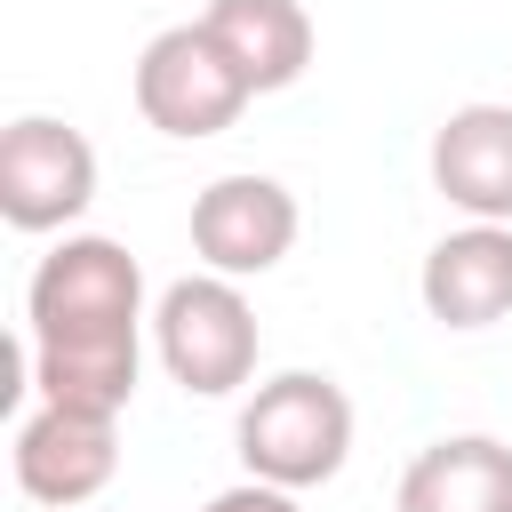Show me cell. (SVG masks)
<instances>
[{"label": "cell", "mask_w": 512, "mask_h": 512, "mask_svg": "<svg viewBox=\"0 0 512 512\" xmlns=\"http://www.w3.org/2000/svg\"><path fill=\"white\" fill-rule=\"evenodd\" d=\"M152 352H160L168 384H184L192 400H224L256 376V352H264L256 304L224 272H184L152 304Z\"/></svg>", "instance_id": "3"}, {"label": "cell", "mask_w": 512, "mask_h": 512, "mask_svg": "<svg viewBox=\"0 0 512 512\" xmlns=\"http://www.w3.org/2000/svg\"><path fill=\"white\" fill-rule=\"evenodd\" d=\"M136 112H144V128H160V136H176V144H200V136H224L256 96H248V80L232 72V56L208 40V24L192 16V24H168V32H152L144 40V56H136Z\"/></svg>", "instance_id": "4"}, {"label": "cell", "mask_w": 512, "mask_h": 512, "mask_svg": "<svg viewBox=\"0 0 512 512\" xmlns=\"http://www.w3.org/2000/svg\"><path fill=\"white\" fill-rule=\"evenodd\" d=\"M416 296L440 328H496L512 312V224H456L432 240Z\"/></svg>", "instance_id": "9"}, {"label": "cell", "mask_w": 512, "mask_h": 512, "mask_svg": "<svg viewBox=\"0 0 512 512\" xmlns=\"http://www.w3.org/2000/svg\"><path fill=\"white\" fill-rule=\"evenodd\" d=\"M296 224H304L296 192L280 176H256V168L216 176V184L192 192V256H200V272H224V280L272 272L296 248Z\"/></svg>", "instance_id": "6"}, {"label": "cell", "mask_w": 512, "mask_h": 512, "mask_svg": "<svg viewBox=\"0 0 512 512\" xmlns=\"http://www.w3.org/2000/svg\"><path fill=\"white\" fill-rule=\"evenodd\" d=\"M432 192L464 224H512V104H456L432 136Z\"/></svg>", "instance_id": "8"}, {"label": "cell", "mask_w": 512, "mask_h": 512, "mask_svg": "<svg viewBox=\"0 0 512 512\" xmlns=\"http://www.w3.org/2000/svg\"><path fill=\"white\" fill-rule=\"evenodd\" d=\"M200 512H304L288 488H272V480H240V488H216Z\"/></svg>", "instance_id": "12"}, {"label": "cell", "mask_w": 512, "mask_h": 512, "mask_svg": "<svg viewBox=\"0 0 512 512\" xmlns=\"http://www.w3.org/2000/svg\"><path fill=\"white\" fill-rule=\"evenodd\" d=\"M144 264L104 232H64L24 288V360L48 408L120 416L144 368Z\"/></svg>", "instance_id": "1"}, {"label": "cell", "mask_w": 512, "mask_h": 512, "mask_svg": "<svg viewBox=\"0 0 512 512\" xmlns=\"http://www.w3.org/2000/svg\"><path fill=\"white\" fill-rule=\"evenodd\" d=\"M200 24L232 56V72L248 80V96H280L312 64V16H304V0H208Z\"/></svg>", "instance_id": "10"}, {"label": "cell", "mask_w": 512, "mask_h": 512, "mask_svg": "<svg viewBox=\"0 0 512 512\" xmlns=\"http://www.w3.org/2000/svg\"><path fill=\"white\" fill-rule=\"evenodd\" d=\"M400 512H512V448L496 432H448L408 456Z\"/></svg>", "instance_id": "11"}, {"label": "cell", "mask_w": 512, "mask_h": 512, "mask_svg": "<svg viewBox=\"0 0 512 512\" xmlns=\"http://www.w3.org/2000/svg\"><path fill=\"white\" fill-rule=\"evenodd\" d=\"M8 464H16V488L32 504L72 512V504H88V496L112 488V472H120V416H88V408H48L40 400L16 424Z\"/></svg>", "instance_id": "7"}, {"label": "cell", "mask_w": 512, "mask_h": 512, "mask_svg": "<svg viewBox=\"0 0 512 512\" xmlns=\"http://www.w3.org/2000/svg\"><path fill=\"white\" fill-rule=\"evenodd\" d=\"M344 456H352V400H344L336 376L280 368V376H264L248 392V408H240V464H248V480H272V488L304 496V488L336 480Z\"/></svg>", "instance_id": "2"}, {"label": "cell", "mask_w": 512, "mask_h": 512, "mask_svg": "<svg viewBox=\"0 0 512 512\" xmlns=\"http://www.w3.org/2000/svg\"><path fill=\"white\" fill-rule=\"evenodd\" d=\"M96 200V144L56 120V112H24L0 128V216L16 232H64L80 224Z\"/></svg>", "instance_id": "5"}]
</instances>
